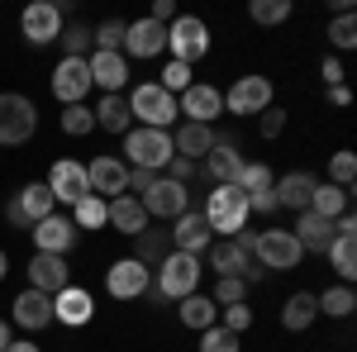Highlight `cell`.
<instances>
[{
    "label": "cell",
    "instance_id": "1",
    "mask_svg": "<svg viewBox=\"0 0 357 352\" xmlns=\"http://www.w3.org/2000/svg\"><path fill=\"white\" fill-rule=\"evenodd\" d=\"M158 281H153V291L162 296V305L167 300H186V296H195L200 291V276H205V262L200 257H191V252H167L162 262H158Z\"/></svg>",
    "mask_w": 357,
    "mask_h": 352
},
{
    "label": "cell",
    "instance_id": "2",
    "mask_svg": "<svg viewBox=\"0 0 357 352\" xmlns=\"http://www.w3.org/2000/svg\"><path fill=\"white\" fill-rule=\"evenodd\" d=\"M124 100H129V114L138 119V129H162V134H172V124H176V95H167L158 82H138Z\"/></svg>",
    "mask_w": 357,
    "mask_h": 352
},
{
    "label": "cell",
    "instance_id": "3",
    "mask_svg": "<svg viewBox=\"0 0 357 352\" xmlns=\"http://www.w3.org/2000/svg\"><path fill=\"white\" fill-rule=\"evenodd\" d=\"M124 158H129L124 167H138V171H153L158 176L176 158L172 153V134H162V129H129L124 134Z\"/></svg>",
    "mask_w": 357,
    "mask_h": 352
},
{
    "label": "cell",
    "instance_id": "4",
    "mask_svg": "<svg viewBox=\"0 0 357 352\" xmlns=\"http://www.w3.org/2000/svg\"><path fill=\"white\" fill-rule=\"evenodd\" d=\"M200 215H205V224H210V234L234 238L238 229H248V195L238 186H215Z\"/></svg>",
    "mask_w": 357,
    "mask_h": 352
},
{
    "label": "cell",
    "instance_id": "5",
    "mask_svg": "<svg viewBox=\"0 0 357 352\" xmlns=\"http://www.w3.org/2000/svg\"><path fill=\"white\" fill-rule=\"evenodd\" d=\"M33 129H38V105L29 95H20V91H5L0 95V143L20 148V143L33 138Z\"/></svg>",
    "mask_w": 357,
    "mask_h": 352
},
{
    "label": "cell",
    "instance_id": "6",
    "mask_svg": "<svg viewBox=\"0 0 357 352\" xmlns=\"http://www.w3.org/2000/svg\"><path fill=\"white\" fill-rule=\"evenodd\" d=\"M167 53L172 62H200V57L210 53V29L205 20H195V15H176L172 24H167Z\"/></svg>",
    "mask_w": 357,
    "mask_h": 352
},
{
    "label": "cell",
    "instance_id": "7",
    "mask_svg": "<svg viewBox=\"0 0 357 352\" xmlns=\"http://www.w3.org/2000/svg\"><path fill=\"white\" fill-rule=\"evenodd\" d=\"M272 95H276L272 77H257V72H248V77H238V82L224 91V109H229V114H243V119H252V114L272 109Z\"/></svg>",
    "mask_w": 357,
    "mask_h": 352
},
{
    "label": "cell",
    "instance_id": "8",
    "mask_svg": "<svg viewBox=\"0 0 357 352\" xmlns=\"http://www.w3.org/2000/svg\"><path fill=\"white\" fill-rule=\"evenodd\" d=\"M252 257H257V267H267V271H291V267H301L305 247L296 243L291 229H267V234H257Z\"/></svg>",
    "mask_w": 357,
    "mask_h": 352
},
{
    "label": "cell",
    "instance_id": "9",
    "mask_svg": "<svg viewBox=\"0 0 357 352\" xmlns=\"http://www.w3.org/2000/svg\"><path fill=\"white\" fill-rule=\"evenodd\" d=\"M176 114H186V124H205L215 129V119L224 114V91L210 82H191L181 95H176Z\"/></svg>",
    "mask_w": 357,
    "mask_h": 352
},
{
    "label": "cell",
    "instance_id": "10",
    "mask_svg": "<svg viewBox=\"0 0 357 352\" xmlns=\"http://www.w3.org/2000/svg\"><path fill=\"white\" fill-rule=\"evenodd\" d=\"M57 205H53V195H48V186L43 181H29L24 190H15V200L5 205V219L15 224V229H33L38 219H48Z\"/></svg>",
    "mask_w": 357,
    "mask_h": 352
},
{
    "label": "cell",
    "instance_id": "11",
    "mask_svg": "<svg viewBox=\"0 0 357 352\" xmlns=\"http://www.w3.org/2000/svg\"><path fill=\"white\" fill-rule=\"evenodd\" d=\"M48 195H53V205H62V210H72L77 200H82L86 190V162H72V158H57L53 167H48Z\"/></svg>",
    "mask_w": 357,
    "mask_h": 352
},
{
    "label": "cell",
    "instance_id": "12",
    "mask_svg": "<svg viewBox=\"0 0 357 352\" xmlns=\"http://www.w3.org/2000/svg\"><path fill=\"white\" fill-rule=\"evenodd\" d=\"M138 200H143L148 219H153V215H158V219H176V215H186V210H191V190L181 186V181H172V176H158V181L143 190Z\"/></svg>",
    "mask_w": 357,
    "mask_h": 352
},
{
    "label": "cell",
    "instance_id": "13",
    "mask_svg": "<svg viewBox=\"0 0 357 352\" xmlns=\"http://www.w3.org/2000/svg\"><path fill=\"white\" fill-rule=\"evenodd\" d=\"M124 62H148V57L167 53V29L158 24V20H134V24H124Z\"/></svg>",
    "mask_w": 357,
    "mask_h": 352
},
{
    "label": "cell",
    "instance_id": "14",
    "mask_svg": "<svg viewBox=\"0 0 357 352\" xmlns=\"http://www.w3.org/2000/svg\"><path fill=\"white\" fill-rule=\"evenodd\" d=\"M210 267H215V276H238L243 286H252V281H262V276H267V267H257V257H248L234 238L210 243Z\"/></svg>",
    "mask_w": 357,
    "mask_h": 352
},
{
    "label": "cell",
    "instance_id": "15",
    "mask_svg": "<svg viewBox=\"0 0 357 352\" xmlns=\"http://www.w3.org/2000/svg\"><path fill=\"white\" fill-rule=\"evenodd\" d=\"M53 95L62 105H86V95H91V67H86V57H62L53 67Z\"/></svg>",
    "mask_w": 357,
    "mask_h": 352
},
{
    "label": "cell",
    "instance_id": "16",
    "mask_svg": "<svg viewBox=\"0 0 357 352\" xmlns=\"http://www.w3.org/2000/svg\"><path fill=\"white\" fill-rule=\"evenodd\" d=\"M20 33H24L33 48H43V43L62 38V10H57L53 0H33V5H24V15H20Z\"/></svg>",
    "mask_w": 357,
    "mask_h": 352
},
{
    "label": "cell",
    "instance_id": "17",
    "mask_svg": "<svg viewBox=\"0 0 357 352\" xmlns=\"http://www.w3.org/2000/svg\"><path fill=\"white\" fill-rule=\"evenodd\" d=\"M29 234H33V247H38V252H53V257H67V252L77 247V238H82L77 224H72V215H57V210L48 219H38Z\"/></svg>",
    "mask_w": 357,
    "mask_h": 352
},
{
    "label": "cell",
    "instance_id": "18",
    "mask_svg": "<svg viewBox=\"0 0 357 352\" xmlns=\"http://www.w3.org/2000/svg\"><path fill=\"white\" fill-rule=\"evenodd\" d=\"M86 186L100 200L129 195V167H124V158H96V162H86Z\"/></svg>",
    "mask_w": 357,
    "mask_h": 352
},
{
    "label": "cell",
    "instance_id": "19",
    "mask_svg": "<svg viewBox=\"0 0 357 352\" xmlns=\"http://www.w3.org/2000/svg\"><path fill=\"white\" fill-rule=\"evenodd\" d=\"M148 286H153V271L143 267V262H134V257H119V262L105 271V291H110L114 300H143Z\"/></svg>",
    "mask_w": 357,
    "mask_h": 352
},
{
    "label": "cell",
    "instance_id": "20",
    "mask_svg": "<svg viewBox=\"0 0 357 352\" xmlns=\"http://www.w3.org/2000/svg\"><path fill=\"white\" fill-rule=\"evenodd\" d=\"M10 324H20L24 333H38V328L53 324V296H43V291H20L15 305H10Z\"/></svg>",
    "mask_w": 357,
    "mask_h": 352
},
{
    "label": "cell",
    "instance_id": "21",
    "mask_svg": "<svg viewBox=\"0 0 357 352\" xmlns=\"http://www.w3.org/2000/svg\"><path fill=\"white\" fill-rule=\"evenodd\" d=\"M172 224H176V229H167V238H172V247H176V252L200 257L205 247L215 243V234H210V224H205V215H200V210H186V215H176Z\"/></svg>",
    "mask_w": 357,
    "mask_h": 352
},
{
    "label": "cell",
    "instance_id": "22",
    "mask_svg": "<svg viewBox=\"0 0 357 352\" xmlns=\"http://www.w3.org/2000/svg\"><path fill=\"white\" fill-rule=\"evenodd\" d=\"M86 67H91V91L100 86L105 95H119L129 86V62H124V53H91Z\"/></svg>",
    "mask_w": 357,
    "mask_h": 352
},
{
    "label": "cell",
    "instance_id": "23",
    "mask_svg": "<svg viewBox=\"0 0 357 352\" xmlns=\"http://www.w3.org/2000/svg\"><path fill=\"white\" fill-rule=\"evenodd\" d=\"M29 286H33V291H43V296H57V291H67V286H72V267H67V257L38 252V257L29 262Z\"/></svg>",
    "mask_w": 357,
    "mask_h": 352
},
{
    "label": "cell",
    "instance_id": "24",
    "mask_svg": "<svg viewBox=\"0 0 357 352\" xmlns=\"http://www.w3.org/2000/svg\"><path fill=\"white\" fill-rule=\"evenodd\" d=\"M238 171H243V153H238L229 138H215V148L205 153V176H210V186H238Z\"/></svg>",
    "mask_w": 357,
    "mask_h": 352
},
{
    "label": "cell",
    "instance_id": "25",
    "mask_svg": "<svg viewBox=\"0 0 357 352\" xmlns=\"http://www.w3.org/2000/svg\"><path fill=\"white\" fill-rule=\"evenodd\" d=\"M91 314H96V296L82 291V286H67V291H57V296H53V319H62L67 328L91 324Z\"/></svg>",
    "mask_w": 357,
    "mask_h": 352
},
{
    "label": "cell",
    "instance_id": "26",
    "mask_svg": "<svg viewBox=\"0 0 357 352\" xmlns=\"http://www.w3.org/2000/svg\"><path fill=\"white\" fill-rule=\"evenodd\" d=\"M319 186V176L314 171H286V176H276L272 190H276V205H286V210H310V195Z\"/></svg>",
    "mask_w": 357,
    "mask_h": 352
},
{
    "label": "cell",
    "instance_id": "27",
    "mask_svg": "<svg viewBox=\"0 0 357 352\" xmlns=\"http://www.w3.org/2000/svg\"><path fill=\"white\" fill-rule=\"evenodd\" d=\"M291 234H296V243H301L305 252H329V243L338 238V234H333V219H319L314 210H301Z\"/></svg>",
    "mask_w": 357,
    "mask_h": 352
},
{
    "label": "cell",
    "instance_id": "28",
    "mask_svg": "<svg viewBox=\"0 0 357 352\" xmlns=\"http://www.w3.org/2000/svg\"><path fill=\"white\" fill-rule=\"evenodd\" d=\"M110 229H119L124 238H138L148 229V210H143L138 195H114L110 200Z\"/></svg>",
    "mask_w": 357,
    "mask_h": 352
},
{
    "label": "cell",
    "instance_id": "29",
    "mask_svg": "<svg viewBox=\"0 0 357 352\" xmlns=\"http://www.w3.org/2000/svg\"><path fill=\"white\" fill-rule=\"evenodd\" d=\"M215 129H205V124H181L176 134H172V153L176 158H191V162H205V153L215 148Z\"/></svg>",
    "mask_w": 357,
    "mask_h": 352
},
{
    "label": "cell",
    "instance_id": "30",
    "mask_svg": "<svg viewBox=\"0 0 357 352\" xmlns=\"http://www.w3.org/2000/svg\"><path fill=\"white\" fill-rule=\"evenodd\" d=\"M96 114V129H105V134H129L134 129V114H129V100L124 95H100V105L91 109Z\"/></svg>",
    "mask_w": 357,
    "mask_h": 352
},
{
    "label": "cell",
    "instance_id": "31",
    "mask_svg": "<svg viewBox=\"0 0 357 352\" xmlns=\"http://www.w3.org/2000/svg\"><path fill=\"white\" fill-rule=\"evenodd\" d=\"M310 210H314L319 219H338V215H348V210H353V190L333 186V181H319V186H314V195H310Z\"/></svg>",
    "mask_w": 357,
    "mask_h": 352
},
{
    "label": "cell",
    "instance_id": "32",
    "mask_svg": "<svg viewBox=\"0 0 357 352\" xmlns=\"http://www.w3.org/2000/svg\"><path fill=\"white\" fill-rule=\"evenodd\" d=\"M319 319V305L310 291H291V300H281V328H291V333H301Z\"/></svg>",
    "mask_w": 357,
    "mask_h": 352
},
{
    "label": "cell",
    "instance_id": "33",
    "mask_svg": "<svg viewBox=\"0 0 357 352\" xmlns=\"http://www.w3.org/2000/svg\"><path fill=\"white\" fill-rule=\"evenodd\" d=\"M176 314H181V324H186V328H195V333H205V328L215 324V314H220V305H215L210 296H200V291H195V296L176 300Z\"/></svg>",
    "mask_w": 357,
    "mask_h": 352
},
{
    "label": "cell",
    "instance_id": "34",
    "mask_svg": "<svg viewBox=\"0 0 357 352\" xmlns=\"http://www.w3.org/2000/svg\"><path fill=\"white\" fill-rule=\"evenodd\" d=\"M67 215H72V224H77V234H82V229H100V224H110V200H100V195L86 190Z\"/></svg>",
    "mask_w": 357,
    "mask_h": 352
},
{
    "label": "cell",
    "instance_id": "35",
    "mask_svg": "<svg viewBox=\"0 0 357 352\" xmlns=\"http://www.w3.org/2000/svg\"><path fill=\"white\" fill-rule=\"evenodd\" d=\"M134 243H138L134 262H143L148 271H153V267H158V262L167 257V252H172V238H167V229H143V234H138Z\"/></svg>",
    "mask_w": 357,
    "mask_h": 352
},
{
    "label": "cell",
    "instance_id": "36",
    "mask_svg": "<svg viewBox=\"0 0 357 352\" xmlns=\"http://www.w3.org/2000/svg\"><path fill=\"white\" fill-rule=\"evenodd\" d=\"M324 257L333 262L338 281H343V286H353V276H357V238H343V234H338V238L329 243V252H324Z\"/></svg>",
    "mask_w": 357,
    "mask_h": 352
},
{
    "label": "cell",
    "instance_id": "37",
    "mask_svg": "<svg viewBox=\"0 0 357 352\" xmlns=\"http://www.w3.org/2000/svg\"><path fill=\"white\" fill-rule=\"evenodd\" d=\"M314 305H319V314H329V319H348L353 314V305H357V296H353V286H329L324 296H314Z\"/></svg>",
    "mask_w": 357,
    "mask_h": 352
},
{
    "label": "cell",
    "instance_id": "38",
    "mask_svg": "<svg viewBox=\"0 0 357 352\" xmlns=\"http://www.w3.org/2000/svg\"><path fill=\"white\" fill-rule=\"evenodd\" d=\"M124 48V20H105L100 29H91V53H119Z\"/></svg>",
    "mask_w": 357,
    "mask_h": 352
},
{
    "label": "cell",
    "instance_id": "39",
    "mask_svg": "<svg viewBox=\"0 0 357 352\" xmlns=\"http://www.w3.org/2000/svg\"><path fill=\"white\" fill-rule=\"evenodd\" d=\"M248 15H252V24H286L291 20V0H252L248 5Z\"/></svg>",
    "mask_w": 357,
    "mask_h": 352
},
{
    "label": "cell",
    "instance_id": "40",
    "mask_svg": "<svg viewBox=\"0 0 357 352\" xmlns=\"http://www.w3.org/2000/svg\"><path fill=\"white\" fill-rule=\"evenodd\" d=\"M91 129H96L91 105H62V134H67V138H86Z\"/></svg>",
    "mask_w": 357,
    "mask_h": 352
},
{
    "label": "cell",
    "instance_id": "41",
    "mask_svg": "<svg viewBox=\"0 0 357 352\" xmlns=\"http://www.w3.org/2000/svg\"><path fill=\"white\" fill-rule=\"evenodd\" d=\"M272 167L267 162H243V171H238V190L243 195H257V190H272Z\"/></svg>",
    "mask_w": 357,
    "mask_h": 352
},
{
    "label": "cell",
    "instance_id": "42",
    "mask_svg": "<svg viewBox=\"0 0 357 352\" xmlns=\"http://www.w3.org/2000/svg\"><path fill=\"white\" fill-rule=\"evenodd\" d=\"M191 82H195V72L186 67V62H167V67H162V77H158V86H162L167 95H181V91H186Z\"/></svg>",
    "mask_w": 357,
    "mask_h": 352
},
{
    "label": "cell",
    "instance_id": "43",
    "mask_svg": "<svg viewBox=\"0 0 357 352\" xmlns=\"http://www.w3.org/2000/svg\"><path fill=\"white\" fill-rule=\"evenodd\" d=\"M329 43L338 48V53H348V48L357 43V20L353 15H333L329 20Z\"/></svg>",
    "mask_w": 357,
    "mask_h": 352
},
{
    "label": "cell",
    "instance_id": "44",
    "mask_svg": "<svg viewBox=\"0 0 357 352\" xmlns=\"http://www.w3.org/2000/svg\"><path fill=\"white\" fill-rule=\"evenodd\" d=\"M62 57H91V29L86 24L62 29Z\"/></svg>",
    "mask_w": 357,
    "mask_h": 352
},
{
    "label": "cell",
    "instance_id": "45",
    "mask_svg": "<svg viewBox=\"0 0 357 352\" xmlns=\"http://www.w3.org/2000/svg\"><path fill=\"white\" fill-rule=\"evenodd\" d=\"M200 352H238V333H229L224 324H210L200 333Z\"/></svg>",
    "mask_w": 357,
    "mask_h": 352
},
{
    "label": "cell",
    "instance_id": "46",
    "mask_svg": "<svg viewBox=\"0 0 357 352\" xmlns=\"http://www.w3.org/2000/svg\"><path fill=\"white\" fill-rule=\"evenodd\" d=\"M329 176H333V186H343V190H353L357 181V158L343 148V153H333V162H329Z\"/></svg>",
    "mask_w": 357,
    "mask_h": 352
},
{
    "label": "cell",
    "instance_id": "47",
    "mask_svg": "<svg viewBox=\"0 0 357 352\" xmlns=\"http://www.w3.org/2000/svg\"><path fill=\"white\" fill-rule=\"evenodd\" d=\"M215 305H243L248 300V286L238 281V276H215Z\"/></svg>",
    "mask_w": 357,
    "mask_h": 352
},
{
    "label": "cell",
    "instance_id": "48",
    "mask_svg": "<svg viewBox=\"0 0 357 352\" xmlns=\"http://www.w3.org/2000/svg\"><path fill=\"white\" fill-rule=\"evenodd\" d=\"M224 328L229 333H243V328H252V305H224Z\"/></svg>",
    "mask_w": 357,
    "mask_h": 352
},
{
    "label": "cell",
    "instance_id": "49",
    "mask_svg": "<svg viewBox=\"0 0 357 352\" xmlns=\"http://www.w3.org/2000/svg\"><path fill=\"white\" fill-rule=\"evenodd\" d=\"M281 129H286V109H262V114H257V134L262 138H281Z\"/></svg>",
    "mask_w": 357,
    "mask_h": 352
},
{
    "label": "cell",
    "instance_id": "50",
    "mask_svg": "<svg viewBox=\"0 0 357 352\" xmlns=\"http://www.w3.org/2000/svg\"><path fill=\"white\" fill-rule=\"evenodd\" d=\"M195 171H200V162H191V158H172V162H167V176H172V181H181V186H191Z\"/></svg>",
    "mask_w": 357,
    "mask_h": 352
},
{
    "label": "cell",
    "instance_id": "51",
    "mask_svg": "<svg viewBox=\"0 0 357 352\" xmlns=\"http://www.w3.org/2000/svg\"><path fill=\"white\" fill-rule=\"evenodd\" d=\"M281 205H276V190H257V195H248V215H276Z\"/></svg>",
    "mask_w": 357,
    "mask_h": 352
},
{
    "label": "cell",
    "instance_id": "52",
    "mask_svg": "<svg viewBox=\"0 0 357 352\" xmlns=\"http://www.w3.org/2000/svg\"><path fill=\"white\" fill-rule=\"evenodd\" d=\"M319 77L329 86H343V62H338V57H324V62H319Z\"/></svg>",
    "mask_w": 357,
    "mask_h": 352
},
{
    "label": "cell",
    "instance_id": "53",
    "mask_svg": "<svg viewBox=\"0 0 357 352\" xmlns=\"http://www.w3.org/2000/svg\"><path fill=\"white\" fill-rule=\"evenodd\" d=\"M148 20H158V24H172V20H176V5H172V0H153V15H148Z\"/></svg>",
    "mask_w": 357,
    "mask_h": 352
},
{
    "label": "cell",
    "instance_id": "54",
    "mask_svg": "<svg viewBox=\"0 0 357 352\" xmlns=\"http://www.w3.org/2000/svg\"><path fill=\"white\" fill-rule=\"evenodd\" d=\"M153 181H158L153 171H138V167H129V195H134V190H138V195H143V190L153 186Z\"/></svg>",
    "mask_w": 357,
    "mask_h": 352
},
{
    "label": "cell",
    "instance_id": "55",
    "mask_svg": "<svg viewBox=\"0 0 357 352\" xmlns=\"http://www.w3.org/2000/svg\"><path fill=\"white\" fill-rule=\"evenodd\" d=\"M329 100H333V105H348V100H353V91H348V86H329Z\"/></svg>",
    "mask_w": 357,
    "mask_h": 352
},
{
    "label": "cell",
    "instance_id": "56",
    "mask_svg": "<svg viewBox=\"0 0 357 352\" xmlns=\"http://www.w3.org/2000/svg\"><path fill=\"white\" fill-rule=\"evenodd\" d=\"M5 352H43V348H38V343H29V338H10V348H5Z\"/></svg>",
    "mask_w": 357,
    "mask_h": 352
},
{
    "label": "cell",
    "instance_id": "57",
    "mask_svg": "<svg viewBox=\"0 0 357 352\" xmlns=\"http://www.w3.org/2000/svg\"><path fill=\"white\" fill-rule=\"evenodd\" d=\"M10 338H15V324H10V319H0V352L10 348Z\"/></svg>",
    "mask_w": 357,
    "mask_h": 352
},
{
    "label": "cell",
    "instance_id": "58",
    "mask_svg": "<svg viewBox=\"0 0 357 352\" xmlns=\"http://www.w3.org/2000/svg\"><path fill=\"white\" fill-rule=\"evenodd\" d=\"M5 271H10V257H5V247H0V281H5Z\"/></svg>",
    "mask_w": 357,
    "mask_h": 352
}]
</instances>
